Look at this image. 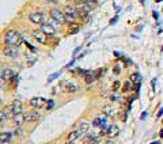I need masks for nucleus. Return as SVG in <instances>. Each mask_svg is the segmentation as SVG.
I'll return each mask as SVG.
<instances>
[{"instance_id": "1", "label": "nucleus", "mask_w": 163, "mask_h": 144, "mask_svg": "<svg viewBox=\"0 0 163 144\" xmlns=\"http://www.w3.org/2000/svg\"><path fill=\"white\" fill-rule=\"evenodd\" d=\"M4 42L10 46H19L22 44V37L17 30H8L4 36Z\"/></svg>"}, {"instance_id": "2", "label": "nucleus", "mask_w": 163, "mask_h": 144, "mask_svg": "<svg viewBox=\"0 0 163 144\" xmlns=\"http://www.w3.org/2000/svg\"><path fill=\"white\" fill-rule=\"evenodd\" d=\"M64 12V16L69 23H74L78 19V11H76L75 7H71V5H67L65 8L63 10Z\"/></svg>"}, {"instance_id": "3", "label": "nucleus", "mask_w": 163, "mask_h": 144, "mask_svg": "<svg viewBox=\"0 0 163 144\" xmlns=\"http://www.w3.org/2000/svg\"><path fill=\"white\" fill-rule=\"evenodd\" d=\"M76 11H78V15L80 16H86L91 10H93V4L91 3H87V1H82V3H78L76 4Z\"/></svg>"}, {"instance_id": "4", "label": "nucleus", "mask_w": 163, "mask_h": 144, "mask_svg": "<svg viewBox=\"0 0 163 144\" xmlns=\"http://www.w3.org/2000/svg\"><path fill=\"white\" fill-rule=\"evenodd\" d=\"M50 16H52L53 21H56V22L60 23V25H64V23L67 22L65 16H64V12L60 11V10H57V8L50 10Z\"/></svg>"}, {"instance_id": "5", "label": "nucleus", "mask_w": 163, "mask_h": 144, "mask_svg": "<svg viewBox=\"0 0 163 144\" xmlns=\"http://www.w3.org/2000/svg\"><path fill=\"white\" fill-rule=\"evenodd\" d=\"M99 141H101V136L97 133H86L83 139L84 144H99Z\"/></svg>"}, {"instance_id": "6", "label": "nucleus", "mask_w": 163, "mask_h": 144, "mask_svg": "<svg viewBox=\"0 0 163 144\" xmlns=\"http://www.w3.org/2000/svg\"><path fill=\"white\" fill-rule=\"evenodd\" d=\"M29 19H30L31 23H34V25H42L44 23V14L38 12V11H35V12H31L29 15Z\"/></svg>"}, {"instance_id": "7", "label": "nucleus", "mask_w": 163, "mask_h": 144, "mask_svg": "<svg viewBox=\"0 0 163 144\" xmlns=\"http://www.w3.org/2000/svg\"><path fill=\"white\" fill-rule=\"evenodd\" d=\"M3 53H4V56L10 57V59H17L18 56H19V52H18L17 46H10V45H7L3 49Z\"/></svg>"}, {"instance_id": "8", "label": "nucleus", "mask_w": 163, "mask_h": 144, "mask_svg": "<svg viewBox=\"0 0 163 144\" xmlns=\"http://www.w3.org/2000/svg\"><path fill=\"white\" fill-rule=\"evenodd\" d=\"M33 37H34L35 41H38L42 45L48 44V36H46L44 32H41V30H34V32H33Z\"/></svg>"}, {"instance_id": "9", "label": "nucleus", "mask_w": 163, "mask_h": 144, "mask_svg": "<svg viewBox=\"0 0 163 144\" xmlns=\"http://www.w3.org/2000/svg\"><path fill=\"white\" fill-rule=\"evenodd\" d=\"M14 77V72L10 69V68H6L4 71L0 73V83L1 84H4V83H7L8 80H11Z\"/></svg>"}, {"instance_id": "10", "label": "nucleus", "mask_w": 163, "mask_h": 144, "mask_svg": "<svg viewBox=\"0 0 163 144\" xmlns=\"http://www.w3.org/2000/svg\"><path fill=\"white\" fill-rule=\"evenodd\" d=\"M40 30L41 32H44L48 37H53L54 34H56V29H54L52 25H49V23H42Z\"/></svg>"}, {"instance_id": "11", "label": "nucleus", "mask_w": 163, "mask_h": 144, "mask_svg": "<svg viewBox=\"0 0 163 144\" xmlns=\"http://www.w3.org/2000/svg\"><path fill=\"white\" fill-rule=\"evenodd\" d=\"M22 102L19 99H15L12 104H11V109H12V114L17 116V114H22Z\"/></svg>"}, {"instance_id": "12", "label": "nucleus", "mask_w": 163, "mask_h": 144, "mask_svg": "<svg viewBox=\"0 0 163 144\" xmlns=\"http://www.w3.org/2000/svg\"><path fill=\"white\" fill-rule=\"evenodd\" d=\"M45 104V101L42 98H37V97H34V98H31L30 99V106L31 108H34V109H40L42 108Z\"/></svg>"}, {"instance_id": "13", "label": "nucleus", "mask_w": 163, "mask_h": 144, "mask_svg": "<svg viewBox=\"0 0 163 144\" xmlns=\"http://www.w3.org/2000/svg\"><path fill=\"white\" fill-rule=\"evenodd\" d=\"M97 79V72H93V71H84V80L86 83H93L94 80Z\"/></svg>"}, {"instance_id": "14", "label": "nucleus", "mask_w": 163, "mask_h": 144, "mask_svg": "<svg viewBox=\"0 0 163 144\" xmlns=\"http://www.w3.org/2000/svg\"><path fill=\"white\" fill-rule=\"evenodd\" d=\"M118 133H120V129L117 125H110L107 128V132H106V135L109 136V137H116Z\"/></svg>"}, {"instance_id": "15", "label": "nucleus", "mask_w": 163, "mask_h": 144, "mask_svg": "<svg viewBox=\"0 0 163 144\" xmlns=\"http://www.w3.org/2000/svg\"><path fill=\"white\" fill-rule=\"evenodd\" d=\"M80 136H82V133L79 132V129L78 131H72L68 133V136H67V139H68V141H75L76 139H79Z\"/></svg>"}, {"instance_id": "16", "label": "nucleus", "mask_w": 163, "mask_h": 144, "mask_svg": "<svg viewBox=\"0 0 163 144\" xmlns=\"http://www.w3.org/2000/svg\"><path fill=\"white\" fill-rule=\"evenodd\" d=\"M88 129H90V124H88L87 121H82L79 124V132L82 135H86L88 132Z\"/></svg>"}, {"instance_id": "17", "label": "nucleus", "mask_w": 163, "mask_h": 144, "mask_svg": "<svg viewBox=\"0 0 163 144\" xmlns=\"http://www.w3.org/2000/svg\"><path fill=\"white\" fill-rule=\"evenodd\" d=\"M63 86H64V90H65L67 93H75V91L78 90V87H76L74 83H67V82H64Z\"/></svg>"}, {"instance_id": "18", "label": "nucleus", "mask_w": 163, "mask_h": 144, "mask_svg": "<svg viewBox=\"0 0 163 144\" xmlns=\"http://www.w3.org/2000/svg\"><path fill=\"white\" fill-rule=\"evenodd\" d=\"M14 122H15V125L18 128H21L23 122H25V117H23V113L22 114H17V116H14Z\"/></svg>"}, {"instance_id": "19", "label": "nucleus", "mask_w": 163, "mask_h": 144, "mask_svg": "<svg viewBox=\"0 0 163 144\" xmlns=\"http://www.w3.org/2000/svg\"><path fill=\"white\" fill-rule=\"evenodd\" d=\"M102 112H103V114H105V116H109V117L114 116V109L111 108L110 105H106V106H103Z\"/></svg>"}, {"instance_id": "20", "label": "nucleus", "mask_w": 163, "mask_h": 144, "mask_svg": "<svg viewBox=\"0 0 163 144\" xmlns=\"http://www.w3.org/2000/svg\"><path fill=\"white\" fill-rule=\"evenodd\" d=\"M131 82H132V84H140V82H141L140 73H137V72L132 73V75H131Z\"/></svg>"}, {"instance_id": "21", "label": "nucleus", "mask_w": 163, "mask_h": 144, "mask_svg": "<svg viewBox=\"0 0 163 144\" xmlns=\"http://www.w3.org/2000/svg\"><path fill=\"white\" fill-rule=\"evenodd\" d=\"M79 29H80L79 25H78L76 22H74V23H71V25H69V27H68V32H69V34H76V33L79 32Z\"/></svg>"}, {"instance_id": "22", "label": "nucleus", "mask_w": 163, "mask_h": 144, "mask_svg": "<svg viewBox=\"0 0 163 144\" xmlns=\"http://www.w3.org/2000/svg\"><path fill=\"white\" fill-rule=\"evenodd\" d=\"M10 139H11V133L10 132H0V143L10 141Z\"/></svg>"}, {"instance_id": "23", "label": "nucleus", "mask_w": 163, "mask_h": 144, "mask_svg": "<svg viewBox=\"0 0 163 144\" xmlns=\"http://www.w3.org/2000/svg\"><path fill=\"white\" fill-rule=\"evenodd\" d=\"M132 90V82L128 80V82H125L122 84V93H128V91Z\"/></svg>"}, {"instance_id": "24", "label": "nucleus", "mask_w": 163, "mask_h": 144, "mask_svg": "<svg viewBox=\"0 0 163 144\" xmlns=\"http://www.w3.org/2000/svg\"><path fill=\"white\" fill-rule=\"evenodd\" d=\"M3 112H4L6 118H7V120H8V118H11V117L14 116V114H12V109H11V105H10V106H7V108L3 109Z\"/></svg>"}, {"instance_id": "25", "label": "nucleus", "mask_w": 163, "mask_h": 144, "mask_svg": "<svg viewBox=\"0 0 163 144\" xmlns=\"http://www.w3.org/2000/svg\"><path fill=\"white\" fill-rule=\"evenodd\" d=\"M40 113L37 110H31V121H37V120H40Z\"/></svg>"}, {"instance_id": "26", "label": "nucleus", "mask_w": 163, "mask_h": 144, "mask_svg": "<svg viewBox=\"0 0 163 144\" xmlns=\"http://www.w3.org/2000/svg\"><path fill=\"white\" fill-rule=\"evenodd\" d=\"M120 87H121V83H120L118 80L113 83V91H118V90H120Z\"/></svg>"}, {"instance_id": "27", "label": "nucleus", "mask_w": 163, "mask_h": 144, "mask_svg": "<svg viewBox=\"0 0 163 144\" xmlns=\"http://www.w3.org/2000/svg\"><path fill=\"white\" fill-rule=\"evenodd\" d=\"M7 118H6V114H4V112L3 110H0V122H3V121H6Z\"/></svg>"}, {"instance_id": "28", "label": "nucleus", "mask_w": 163, "mask_h": 144, "mask_svg": "<svg viewBox=\"0 0 163 144\" xmlns=\"http://www.w3.org/2000/svg\"><path fill=\"white\" fill-rule=\"evenodd\" d=\"M113 72H114L116 75H118L120 72H121V69H120V67H118V65H116V67L113 68Z\"/></svg>"}, {"instance_id": "29", "label": "nucleus", "mask_w": 163, "mask_h": 144, "mask_svg": "<svg viewBox=\"0 0 163 144\" xmlns=\"http://www.w3.org/2000/svg\"><path fill=\"white\" fill-rule=\"evenodd\" d=\"M110 99H111V101H118V95H117V94L114 93V94H111V95H110Z\"/></svg>"}, {"instance_id": "30", "label": "nucleus", "mask_w": 163, "mask_h": 144, "mask_svg": "<svg viewBox=\"0 0 163 144\" xmlns=\"http://www.w3.org/2000/svg\"><path fill=\"white\" fill-rule=\"evenodd\" d=\"M162 114H163V108L162 109H160V110H159V112H158V114H156V117H160V116H162Z\"/></svg>"}, {"instance_id": "31", "label": "nucleus", "mask_w": 163, "mask_h": 144, "mask_svg": "<svg viewBox=\"0 0 163 144\" xmlns=\"http://www.w3.org/2000/svg\"><path fill=\"white\" fill-rule=\"evenodd\" d=\"M147 117V112H143V114H141V120H144V118H146Z\"/></svg>"}, {"instance_id": "32", "label": "nucleus", "mask_w": 163, "mask_h": 144, "mask_svg": "<svg viewBox=\"0 0 163 144\" xmlns=\"http://www.w3.org/2000/svg\"><path fill=\"white\" fill-rule=\"evenodd\" d=\"M52 106H53V101H50L48 104V109H52Z\"/></svg>"}, {"instance_id": "33", "label": "nucleus", "mask_w": 163, "mask_h": 144, "mask_svg": "<svg viewBox=\"0 0 163 144\" xmlns=\"http://www.w3.org/2000/svg\"><path fill=\"white\" fill-rule=\"evenodd\" d=\"M45 1H48V3H57L58 0H45Z\"/></svg>"}, {"instance_id": "34", "label": "nucleus", "mask_w": 163, "mask_h": 144, "mask_svg": "<svg viewBox=\"0 0 163 144\" xmlns=\"http://www.w3.org/2000/svg\"><path fill=\"white\" fill-rule=\"evenodd\" d=\"M14 133H15L17 136H21V129H18V131H15Z\"/></svg>"}, {"instance_id": "35", "label": "nucleus", "mask_w": 163, "mask_h": 144, "mask_svg": "<svg viewBox=\"0 0 163 144\" xmlns=\"http://www.w3.org/2000/svg\"><path fill=\"white\" fill-rule=\"evenodd\" d=\"M152 16H154L155 19H158V14H156V12H155V11H154V12H152Z\"/></svg>"}, {"instance_id": "36", "label": "nucleus", "mask_w": 163, "mask_h": 144, "mask_svg": "<svg viewBox=\"0 0 163 144\" xmlns=\"http://www.w3.org/2000/svg\"><path fill=\"white\" fill-rule=\"evenodd\" d=\"M65 144H75V141H67Z\"/></svg>"}, {"instance_id": "37", "label": "nucleus", "mask_w": 163, "mask_h": 144, "mask_svg": "<svg viewBox=\"0 0 163 144\" xmlns=\"http://www.w3.org/2000/svg\"><path fill=\"white\" fill-rule=\"evenodd\" d=\"M160 137H163V129H160Z\"/></svg>"}, {"instance_id": "38", "label": "nucleus", "mask_w": 163, "mask_h": 144, "mask_svg": "<svg viewBox=\"0 0 163 144\" xmlns=\"http://www.w3.org/2000/svg\"><path fill=\"white\" fill-rule=\"evenodd\" d=\"M151 144H160L159 141H154V143H151Z\"/></svg>"}, {"instance_id": "39", "label": "nucleus", "mask_w": 163, "mask_h": 144, "mask_svg": "<svg viewBox=\"0 0 163 144\" xmlns=\"http://www.w3.org/2000/svg\"><path fill=\"white\" fill-rule=\"evenodd\" d=\"M155 1H156V3H160V1H163V0H155Z\"/></svg>"}, {"instance_id": "40", "label": "nucleus", "mask_w": 163, "mask_h": 144, "mask_svg": "<svg viewBox=\"0 0 163 144\" xmlns=\"http://www.w3.org/2000/svg\"><path fill=\"white\" fill-rule=\"evenodd\" d=\"M0 105H1V99H0Z\"/></svg>"}]
</instances>
